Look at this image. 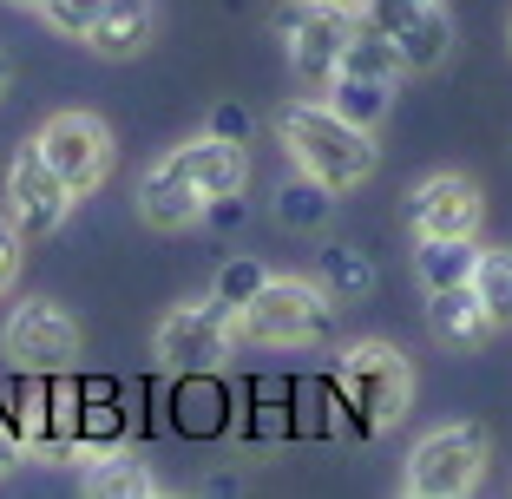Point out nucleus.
I'll list each match as a JSON object with an SVG mask.
<instances>
[{
    "mask_svg": "<svg viewBox=\"0 0 512 499\" xmlns=\"http://www.w3.org/2000/svg\"><path fill=\"white\" fill-rule=\"evenodd\" d=\"M276 132H283V152L296 158V171L322 178L329 191H355V184L375 171V132L342 119L329 99H296V106H283L276 112Z\"/></svg>",
    "mask_w": 512,
    "mask_h": 499,
    "instance_id": "nucleus-1",
    "label": "nucleus"
},
{
    "mask_svg": "<svg viewBox=\"0 0 512 499\" xmlns=\"http://www.w3.org/2000/svg\"><path fill=\"white\" fill-rule=\"evenodd\" d=\"M342 408H348V434H388L407 421L414 408V362H407L394 342L362 335V342L342 348Z\"/></svg>",
    "mask_w": 512,
    "mask_h": 499,
    "instance_id": "nucleus-2",
    "label": "nucleus"
},
{
    "mask_svg": "<svg viewBox=\"0 0 512 499\" xmlns=\"http://www.w3.org/2000/svg\"><path fill=\"white\" fill-rule=\"evenodd\" d=\"M335 335V296L309 276H270L237 309V342L250 348H316Z\"/></svg>",
    "mask_w": 512,
    "mask_h": 499,
    "instance_id": "nucleus-3",
    "label": "nucleus"
},
{
    "mask_svg": "<svg viewBox=\"0 0 512 499\" xmlns=\"http://www.w3.org/2000/svg\"><path fill=\"white\" fill-rule=\"evenodd\" d=\"M486 460H493V440H486L480 421H447L434 434L414 440L401 473L407 499H467L473 486L486 480Z\"/></svg>",
    "mask_w": 512,
    "mask_h": 499,
    "instance_id": "nucleus-4",
    "label": "nucleus"
},
{
    "mask_svg": "<svg viewBox=\"0 0 512 499\" xmlns=\"http://www.w3.org/2000/svg\"><path fill=\"white\" fill-rule=\"evenodd\" d=\"M270 27L283 33L289 66H296L302 86L329 92V79L342 73V46H348V33L362 27V14H348V7H335V0H289V7H276Z\"/></svg>",
    "mask_w": 512,
    "mask_h": 499,
    "instance_id": "nucleus-5",
    "label": "nucleus"
},
{
    "mask_svg": "<svg viewBox=\"0 0 512 499\" xmlns=\"http://www.w3.org/2000/svg\"><path fill=\"white\" fill-rule=\"evenodd\" d=\"M230 342H237V309L211 289L204 303L165 309V322H158V335H151V355H158L171 375H217L224 355H230Z\"/></svg>",
    "mask_w": 512,
    "mask_h": 499,
    "instance_id": "nucleus-6",
    "label": "nucleus"
},
{
    "mask_svg": "<svg viewBox=\"0 0 512 499\" xmlns=\"http://www.w3.org/2000/svg\"><path fill=\"white\" fill-rule=\"evenodd\" d=\"M79 348H86L79 322L66 316L60 303H46V296L20 303L14 316H7V329H0V355H7L20 375H66V368L79 362Z\"/></svg>",
    "mask_w": 512,
    "mask_h": 499,
    "instance_id": "nucleus-7",
    "label": "nucleus"
},
{
    "mask_svg": "<svg viewBox=\"0 0 512 499\" xmlns=\"http://www.w3.org/2000/svg\"><path fill=\"white\" fill-rule=\"evenodd\" d=\"M73 197L79 191L53 165H46V152L27 138V145L14 152V165H7V217H14V230L27 243L33 237H53V230L73 217Z\"/></svg>",
    "mask_w": 512,
    "mask_h": 499,
    "instance_id": "nucleus-8",
    "label": "nucleus"
},
{
    "mask_svg": "<svg viewBox=\"0 0 512 499\" xmlns=\"http://www.w3.org/2000/svg\"><path fill=\"white\" fill-rule=\"evenodd\" d=\"M33 145H40L46 165L60 171L79 197L99 191V184L112 178V158H119V152H112V132L92 119V112H53V119L33 132Z\"/></svg>",
    "mask_w": 512,
    "mask_h": 499,
    "instance_id": "nucleus-9",
    "label": "nucleus"
},
{
    "mask_svg": "<svg viewBox=\"0 0 512 499\" xmlns=\"http://www.w3.org/2000/svg\"><path fill=\"white\" fill-rule=\"evenodd\" d=\"M362 20H375L381 33L394 40L407 73H434L453 46V20H447V0H368Z\"/></svg>",
    "mask_w": 512,
    "mask_h": 499,
    "instance_id": "nucleus-10",
    "label": "nucleus"
},
{
    "mask_svg": "<svg viewBox=\"0 0 512 499\" xmlns=\"http://www.w3.org/2000/svg\"><path fill=\"white\" fill-rule=\"evenodd\" d=\"M480 217H486V197L460 171H434L407 197V230L414 237H480Z\"/></svg>",
    "mask_w": 512,
    "mask_h": 499,
    "instance_id": "nucleus-11",
    "label": "nucleus"
},
{
    "mask_svg": "<svg viewBox=\"0 0 512 499\" xmlns=\"http://www.w3.org/2000/svg\"><path fill=\"white\" fill-rule=\"evenodd\" d=\"M138 217H145L151 230H191L197 217H204V191L184 178L178 158H165V165H151L145 178H138Z\"/></svg>",
    "mask_w": 512,
    "mask_h": 499,
    "instance_id": "nucleus-12",
    "label": "nucleus"
},
{
    "mask_svg": "<svg viewBox=\"0 0 512 499\" xmlns=\"http://www.w3.org/2000/svg\"><path fill=\"white\" fill-rule=\"evenodd\" d=\"M171 158H178L184 178L204 191V204H211V197L243 191V178H250V152H243L237 138H217V132H197L191 145H178Z\"/></svg>",
    "mask_w": 512,
    "mask_h": 499,
    "instance_id": "nucleus-13",
    "label": "nucleus"
},
{
    "mask_svg": "<svg viewBox=\"0 0 512 499\" xmlns=\"http://www.w3.org/2000/svg\"><path fill=\"white\" fill-rule=\"evenodd\" d=\"M427 322H434V335L447 348H460V355H473V348H486L499 335V322L486 316V303H480V289H473V283L427 289Z\"/></svg>",
    "mask_w": 512,
    "mask_h": 499,
    "instance_id": "nucleus-14",
    "label": "nucleus"
},
{
    "mask_svg": "<svg viewBox=\"0 0 512 499\" xmlns=\"http://www.w3.org/2000/svg\"><path fill=\"white\" fill-rule=\"evenodd\" d=\"M79 486H86L92 499H151L158 493V473H151L145 460H132L125 447H99V454H86Z\"/></svg>",
    "mask_w": 512,
    "mask_h": 499,
    "instance_id": "nucleus-15",
    "label": "nucleus"
},
{
    "mask_svg": "<svg viewBox=\"0 0 512 499\" xmlns=\"http://www.w3.org/2000/svg\"><path fill=\"white\" fill-rule=\"evenodd\" d=\"M145 40H151V0H106L86 33V46L106 53V60H132Z\"/></svg>",
    "mask_w": 512,
    "mask_h": 499,
    "instance_id": "nucleus-16",
    "label": "nucleus"
},
{
    "mask_svg": "<svg viewBox=\"0 0 512 499\" xmlns=\"http://www.w3.org/2000/svg\"><path fill=\"white\" fill-rule=\"evenodd\" d=\"M473 263H480V243H473V237H421V250H414V276H421V289L473 283Z\"/></svg>",
    "mask_w": 512,
    "mask_h": 499,
    "instance_id": "nucleus-17",
    "label": "nucleus"
},
{
    "mask_svg": "<svg viewBox=\"0 0 512 499\" xmlns=\"http://www.w3.org/2000/svg\"><path fill=\"white\" fill-rule=\"evenodd\" d=\"M230 401L224 388H217L211 375H178V394H171V421H178V434H224L230 421Z\"/></svg>",
    "mask_w": 512,
    "mask_h": 499,
    "instance_id": "nucleus-18",
    "label": "nucleus"
},
{
    "mask_svg": "<svg viewBox=\"0 0 512 499\" xmlns=\"http://www.w3.org/2000/svg\"><path fill=\"white\" fill-rule=\"evenodd\" d=\"M329 106L342 112V119H355V125H362V132H375V125L388 119V106H394V79L335 73V79H329Z\"/></svg>",
    "mask_w": 512,
    "mask_h": 499,
    "instance_id": "nucleus-19",
    "label": "nucleus"
},
{
    "mask_svg": "<svg viewBox=\"0 0 512 499\" xmlns=\"http://www.w3.org/2000/svg\"><path fill=\"white\" fill-rule=\"evenodd\" d=\"M335 217V191L322 178H309V171H296V178L276 191V224L283 230H322Z\"/></svg>",
    "mask_w": 512,
    "mask_h": 499,
    "instance_id": "nucleus-20",
    "label": "nucleus"
},
{
    "mask_svg": "<svg viewBox=\"0 0 512 499\" xmlns=\"http://www.w3.org/2000/svg\"><path fill=\"white\" fill-rule=\"evenodd\" d=\"M342 73H362V79H401L407 66H401V53H394V40L375 27V20H362V27L348 33V46H342Z\"/></svg>",
    "mask_w": 512,
    "mask_h": 499,
    "instance_id": "nucleus-21",
    "label": "nucleus"
},
{
    "mask_svg": "<svg viewBox=\"0 0 512 499\" xmlns=\"http://www.w3.org/2000/svg\"><path fill=\"white\" fill-rule=\"evenodd\" d=\"M322 283H329L335 303H362L368 289H375V263H368L355 243H329V250H322Z\"/></svg>",
    "mask_w": 512,
    "mask_h": 499,
    "instance_id": "nucleus-22",
    "label": "nucleus"
},
{
    "mask_svg": "<svg viewBox=\"0 0 512 499\" xmlns=\"http://www.w3.org/2000/svg\"><path fill=\"white\" fill-rule=\"evenodd\" d=\"M473 289H480L486 316H493L499 329H512V250H480V263H473Z\"/></svg>",
    "mask_w": 512,
    "mask_h": 499,
    "instance_id": "nucleus-23",
    "label": "nucleus"
},
{
    "mask_svg": "<svg viewBox=\"0 0 512 499\" xmlns=\"http://www.w3.org/2000/svg\"><path fill=\"white\" fill-rule=\"evenodd\" d=\"M99 7H106V0H40L33 14H40L53 33H66V40H86L92 20H99Z\"/></svg>",
    "mask_w": 512,
    "mask_h": 499,
    "instance_id": "nucleus-24",
    "label": "nucleus"
},
{
    "mask_svg": "<svg viewBox=\"0 0 512 499\" xmlns=\"http://www.w3.org/2000/svg\"><path fill=\"white\" fill-rule=\"evenodd\" d=\"M263 283H270V270H263L256 257H230V263H224V276H217V296H224L230 309H243Z\"/></svg>",
    "mask_w": 512,
    "mask_h": 499,
    "instance_id": "nucleus-25",
    "label": "nucleus"
},
{
    "mask_svg": "<svg viewBox=\"0 0 512 499\" xmlns=\"http://www.w3.org/2000/svg\"><path fill=\"white\" fill-rule=\"evenodd\" d=\"M20 230H14V217H0V296L14 289V276H20Z\"/></svg>",
    "mask_w": 512,
    "mask_h": 499,
    "instance_id": "nucleus-26",
    "label": "nucleus"
},
{
    "mask_svg": "<svg viewBox=\"0 0 512 499\" xmlns=\"http://www.w3.org/2000/svg\"><path fill=\"white\" fill-rule=\"evenodd\" d=\"M20 454H27V440H20V421H14V408H0V473H14V467H20Z\"/></svg>",
    "mask_w": 512,
    "mask_h": 499,
    "instance_id": "nucleus-27",
    "label": "nucleus"
},
{
    "mask_svg": "<svg viewBox=\"0 0 512 499\" xmlns=\"http://www.w3.org/2000/svg\"><path fill=\"white\" fill-rule=\"evenodd\" d=\"M204 224L237 230V224H243V197H237V191H230V197H211V204H204Z\"/></svg>",
    "mask_w": 512,
    "mask_h": 499,
    "instance_id": "nucleus-28",
    "label": "nucleus"
},
{
    "mask_svg": "<svg viewBox=\"0 0 512 499\" xmlns=\"http://www.w3.org/2000/svg\"><path fill=\"white\" fill-rule=\"evenodd\" d=\"M211 132H217V138H237V145H243V138H250V119H243V106H217V112H211Z\"/></svg>",
    "mask_w": 512,
    "mask_h": 499,
    "instance_id": "nucleus-29",
    "label": "nucleus"
},
{
    "mask_svg": "<svg viewBox=\"0 0 512 499\" xmlns=\"http://www.w3.org/2000/svg\"><path fill=\"white\" fill-rule=\"evenodd\" d=\"M14 86V60H7V53H0V92Z\"/></svg>",
    "mask_w": 512,
    "mask_h": 499,
    "instance_id": "nucleus-30",
    "label": "nucleus"
},
{
    "mask_svg": "<svg viewBox=\"0 0 512 499\" xmlns=\"http://www.w3.org/2000/svg\"><path fill=\"white\" fill-rule=\"evenodd\" d=\"M335 7H348V14H362V7H368V0H335Z\"/></svg>",
    "mask_w": 512,
    "mask_h": 499,
    "instance_id": "nucleus-31",
    "label": "nucleus"
},
{
    "mask_svg": "<svg viewBox=\"0 0 512 499\" xmlns=\"http://www.w3.org/2000/svg\"><path fill=\"white\" fill-rule=\"evenodd\" d=\"M14 7H40V0H14Z\"/></svg>",
    "mask_w": 512,
    "mask_h": 499,
    "instance_id": "nucleus-32",
    "label": "nucleus"
}]
</instances>
